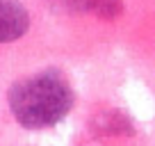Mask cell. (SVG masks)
Here are the masks:
<instances>
[{
  "label": "cell",
  "instance_id": "2",
  "mask_svg": "<svg viewBox=\"0 0 155 146\" xmlns=\"http://www.w3.org/2000/svg\"><path fill=\"white\" fill-rule=\"evenodd\" d=\"M30 16L16 0H0V44L16 41L28 32Z\"/></svg>",
  "mask_w": 155,
  "mask_h": 146
},
{
  "label": "cell",
  "instance_id": "1",
  "mask_svg": "<svg viewBox=\"0 0 155 146\" xmlns=\"http://www.w3.org/2000/svg\"><path fill=\"white\" fill-rule=\"evenodd\" d=\"M12 114L21 126L37 130L57 123L73 105V91L57 73H37L12 85L9 89Z\"/></svg>",
  "mask_w": 155,
  "mask_h": 146
}]
</instances>
